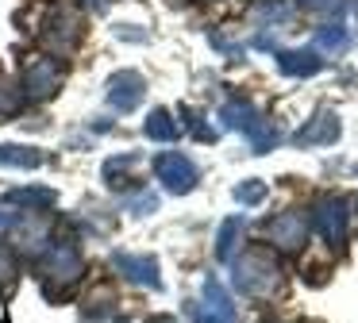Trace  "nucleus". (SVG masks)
Wrapping results in <instances>:
<instances>
[{
	"instance_id": "15",
	"label": "nucleus",
	"mask_w": 358,
	"mask_h": 323,
	"mask_svg": "<svg viewBox=\"0 0 358 323\" xmlns=\"http://www.w3.org/2000/svg\"><path fill=\"white\" fill-rule=\"evenodd\" d=\"M239 235H243V215H231V220H224V227H220L216 235V258L227 261L235 254V246H239Z\"/></svg>"
},
{
	"instance_id": "23",
	"label": "nucleus",
	"mask_w": 358,
	"mask_h": 323,
	"mask_svg": "<svg viewBox=\"0 0 358 323\" xmlns=\"http://www.w3.org/2000/svg\"><path fill=\"white\" fill-rule=\"evenodd\" d=\"M343 0H301V8H308V12H339Z\"/></svg>"
},
{
	"instance_id": "12",
	"label": "nucleus",
	"mask_w": 358,
	"mask_h": 323,
	"mask_svg": "<svg viewBox=\"0 0 358 323\" xmlns=\"http://www.w3.org/2000/svg\"><path fill=\"white\" fill-rule=\"evenodd\" d=\"M335 138H339V120H335L331 112H320L296 131L293 143L296 146H324V143H335Z\"/></svg>"
},
{
	"instance_id": "2",
	"label": "nucleus",
	"mask_w": 358,
	"mask_h": 323,
	"mask_svg": "<svg viewBox=\"0 0 358 323\" xmlns=\"http://www.w3.org/2000/svg\"><path fill=\"white\" fill-rule=\"evenodd\" d=\"M81 273H85L81 250L73 243H66V238H58V243L47 250V258H43V292H47L50 300L66 296L70 285H78Z\"/></svg>"
},
{
	"instance_id": "26",
	"label": "nucleus",
	"mask_w": 358,
	"mask_h": 323,
	"mask_svg": "<svg viewBox=\"0 0 358 323\" xmlns=\"http://www.w3.org/2000/svg\"><path fill=\"white\" fill-rule=\"evenodd\" d=\"M147 323H178V320H170V315H155V320H147Z\"/></svg>"
},
{
	"instance_id": "9",
	"label": "nucleus",
	"mask_w": 358,
	"mask_h": 323,
	"mask_svg": "<svg viewBox=\"0 0 358 323\" xmlns=\"http://www.w3.org/2000/svg\"><path fill=\"white\" fill-rule=\"evenodd\" d=\"M266 235H270V243L281 246V250H301L304 238H308V220H304L301 212H281L266 223Z\"/></svg>"
},
{
	"instance_id": "24",
	"label": "nucleus",
	"mask_w": 358,
	"mask_h": 323,
	"mask_svg": "<svg viewBox=\"0 0 358 323\" xmlns=\"http://www.w3.org/2000/svg\"><path fill=\"white\" fill-rule=\"evenodd\" d=\"M12 227V212L8 208H0V231H8Z\"/></svg>"
},
{
	"instance_id": "22",
	"label": "nucleus",
	"mask_w": 358,
	"mask_h": 323,
	"mask_svg": "<svg viewBox=\"0 0 358 323\" xmlns=\"http://www.w3.org/2000/svg\"><path fill=\"white\" fill-rule=\"evenodd\" d=\"M20 100H24V92L0 81V115H12V112H20Z\"/></svg>"
},
{
	"instance_id": "17",
	"label": "nucleus",
	"mask_w": 358,
	"mask_h": 323,
	"mask_svg": "<svg viewBox=\"0 0 358 323\" xmlns=\"http://www.w3.org/2000/svg\"><path fill=\"white\" fill-rule=\"evenodd\" d=\"M8 204H24V208H31V212H47V208L55 204V192L50 189H12Z\"/></svg>"
},
{
	"instance_id": "16",
	"label": "nucleus",
	"mask_w": 358,
	"mask_h": 323,
	"mask_svg": "<svg viewBox=\"0 0 358 323\" xmlns=\"http://www.w3.org/2000/svg\"><path fill=\"white\" fill-rule=\"evenodd\" d=\"M143 131H147V138H155V143H173V138H178V123H173L170 112H162V108L150 112V120Z\"/></svg>"
},
{
	"instance_id": "13",
	"label": "nucleus",
	"mask_w": 358,
	"mask_h": 323,
	"mask_svg": "<svg viewBox=\"0 0 358 323\" xmlns=\"http://www.w3.org/2000/svg\"><path fill=\"white\" fill-rule=\"evenodd\" d=\"M278 69L289 77H312L324 69V58L316 50H281L278 54Z\"/></svg>"
},
{
	"instance_id": "11",
	"label": "nucleus",
	"mask_w": 358,
	"mask_h": 323,
	"mask_svg": "<svg viewBox=\"0 0 358 323\" xmlns=\"http://www.w3.org/2000/svg\"><path fill=\"white\" fill-rule=\"evenodd\" d=\"M112 266H116L124 277H131V281L150 285V289H162V277H158V261H155V258H147V254H116V258H112Z\"/></svg>"
},
{
	"instance_id": "7",
	"label": "nucleus",
	"mask_w": 358,
	"mask_h": 323,
	"mask_svg": "<svg viewBox=\"0 0 358 323\" xmlns=\"http://www.w3.org/2000/svg\"><path fill=\"white\" fill-rule=\"evenodd\" d=\"M155 173H158V181L166 185L170 192H189L196 185V166L185 158V154H158L155 158Z\"/></svg>"
},
{
	"instance_id": "6",
	"label": "nucleus",
	"mask_w": 358,
	"mask_h": 323,
	"mask_svg": "<svg viewBox=\"0 0 358 323\" xmlns=\"http://www.w3.org/2000/svg\"><path fill=\"white\" fill-rule=\"evenodd\" d=\"M62 85V69L55 58H31L24 62V96L27 100H47Z\"/></svg>"
},
{
	"instance_id": "3",
	"label": "nucleus",
	"mask_w": 358,
	"mask_h": 323,
	"mask_svg": "<svg viewBox=\"0 0 358 323\" xmlns=\"http://www.w3.org/2000/svg\"><path fill=\"white\" fill-rule=\"evenodd\" d=\"M220 120H224L231 131H243V135L250 138V146H255V154H266V150H273V146H278V131H273L270 123H266L250 104H243V100H231V104H224Z\"/></svg>"
},
{
	"instance_id": "1",
	"label": "nucleus",
	"mask_w": 358,
	"mask_h": 323,
	"mask_svg": "<svg viewBox=\"0 0 358 323\" xmlns=\"http://www.w3.org/2000/svg\"><path fill=\"white\" fill-rule=\"evenodd\" d=\"M278 285H281V261L266 246H255L235 261V289L247 292V296H273Z\"/></svg>"
},
{
	"instance_id": "21",
	"label": "nucleus",
	"mask_w": 358,
	"mask_h": 323,
	"mask_svg": "<svg viewBox=\"0 0 358 323\" xmlns=\"http://www.w3.org/2000/svg\"><path fill=\"white\" fill-rule=\"evenodd\" d=\"M12 281H16V258H12V250L0 246V296L12 289Z\"/></svg>"
},
{
	"instance_id": "5",
	"label": "nucleus",
	"mask_w": 358,
	"mask_h": 323,
	"mask_svg": "<svg viewBox=\"0 0 358 323\" xmlns=\"http://www.w3.org/2000/svg\"><path fill=\"white\" fill-rule=\"evenodd\" d=\"M189 312H193V323H235V304L216 277L204 281V296L196 300Z\"/></svg>"
},
{
	"instance_id": "10",
	"label": "nucleus",
	"mask_w": 358,
	"mask_h": 323,
	"mask_svg": "<svg viewBox=\"0 0 358 323\" xmlns=\"http://www.w3.org/2000/svg\"><path fill=\"white\" fill-rule=\"evenodd\" d=\"M108 100H112V108H120V112H131V108H139V100H143V77L135 73V69L116 73V77L108 81Z\"/></svg>"
},
{
	"instance_id": "18",
	"label": "nucleus",
	"mask_w": 358,
	"mask_h": 323,
	"mask_svg": "<svg viewBox=\"0 0 358 323\" xmlns=\"http://www.w3.org/2000/svg\"><path fill=\"white\" fill-rule=\"evenodd\" d=\"M135 162H139V158H131V154H124V158H112L108 166H104V181H108L112 189H120V185L127 189V185H131V177H127V173H131Z\"/></svg>"
},
{
	"instance_id": "19",
	"label": "nucleus",
	"mask_w": 358,
	"mask_h": 323,
	"mask_svg": "<svg viewBox=\"0 0 358 323\" xmlns=\"http://www.w3.org/2000/svg\"><path fill=\"white\" fill-rule=\"evenodd\" d=\"M347 46H350V35H347V27H339V23L316 31V50H347Z\"/></svg>"
},
{
	"instance_id": "14",
	"label": "nucleus",
	"mask_w": 358,
	"mask_h": 323,
	"mask_svg": "<svg viewBox=\"0 0 358 323\" xmlns=\"http://www.w3.org/2000/svg\"><path fill=\"white\" fill-rule=\"evenodd\" d=\"M0 166H8V169H35V166H43V154L31 150V146L4 143V146H0Z\"/></svg>"
},
{
	"instance_id": "20",
	"label": "nucleus",
	"mask_w": 358,
	"mask_h": 323,
	"mask_svg": "<svg viewBox=\"0 0 358 323\" xmlns=\"http://www.w3.org/2000/svg\"><path fill=\"white\" fill-rule=\"evenodd\" d=\"M235 200H239V204H262V200H266V185L262 181H243L239 189H235Z\"/></svg>"
},
{
	"instance_id": "25",
	"label": "nucleus",
	"mask_w": 358,
	"mask_h": 323,
	"mask_svg": "<svg viewBox=\"0 0 358 323\" xmlns=\"http://www.w3.org/2000/svg\"><path fill=\"white\" fill-rule=\"evenodd\" d=\"M89 8H93V12H104V8H108V0H85Z\"/></svg>"
},
{
	"instance_id": "8",
	"label": "nucleus",
	"mask_w": 358,
	"mask_h": 323,
	"mask_svg": "<svg viewBox=\"0 0 358 323\" xmlns=\"http://www.w3.org/2000/svg\"><path fill=\"white\" fill-rule=\"evenodd\" d=\"M347 200L343 196H324L316 204V231L327 238L331 246H343V238H347Z\"/></svg>"
},
{
	"instance_id": "4",
	"label": "nucleus",
	"mask_w": 358,
	"mask_h": 323,
	"mask_svg": "<svg viewBox=\"0 0 358 323\" xmlns=\"http://www.w3.org/2000/svg\"><path fill=\"white\" fill-rule=\"evenodd\" d=\"M43 43H47L50 54H70L81 43V15L70 12V8L50 12L47 27H43Z\"/></svg>"
}]
</instances>
